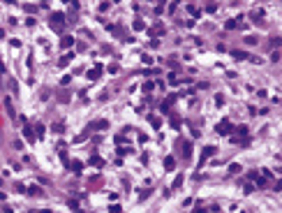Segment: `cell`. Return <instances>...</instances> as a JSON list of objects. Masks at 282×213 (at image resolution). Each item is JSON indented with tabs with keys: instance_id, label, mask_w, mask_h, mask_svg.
<instances>
[{
	"instance_id": "cb8c5ba5",
	"label": "cell",
	"mask_w": 282,
	"mask_h": 213,
	"mask_svg": "<svg viewBox=\"0 0 282 213\" xmlns=\"http://www.w3.org/2000/svg\"><path fill=\"white\" fill-rule=\"evenodd\" d=\"M215 9H217V5H215V2H211V5L206 7V12H215Z\"/></svg>"
},
{
	"instance_id": "4fadbf2b",
	"label": "cell",
	"mask_w": 282,
	"mask_h": 213,
	"mask_svg": "<svg viewBox=\"0 0 282 213\" xmlns=\"http://www.w3.org/2000/svg\"><path fill=\"white\" fill-rule=\"evenodd\" d=\"M238 171H240V165H236V162L229 165V174H238Z\"/></svg>"
},
{
	"instance_id": "9c48e42d",
	"label": "cell",
	"mask_w": 282,
	"mask_h": 213,
	"mask_svg": "<svg viewBox=\"0 0 282 213\" xmlns=\"http://www.w3.org/2000/svg\"><path fill=\"white\" fill-rule=\"evenodd\" d=\"M174 167H176V160H174V158H164V169H167V171H171Z\"/></svg>"
},
{
	"instance_id": "8992f818",
	"label": "cell",
	"mask_w": 282,
	"mask_h": 213,
	"mask_svg": "<svg viewBox=\"0 0 282 213\" xmlns=\"http://www.w3.org/2000/svg\"><path fill=\"white\" fill-rule=\"evenodd\" d=\"M215 151H217L215 146H206V148H203V155H201V162H206V158H211Z\"/></svg>"
},
{
	"instance_id": "603a6c76",
	"label": "cell",
	"mask_w": 282,
	"mask_h": 213,
	"mask_svg": "<svg viewBox=\"0 0 282 213\" xmlns=\"http://www.w3.org/2000/svg\"><path fill=\"white\" fill-rule=\"evenodd\" d=\"M271 60H273V63H278V60H280V53H278V51H275V53H271Z\"/></svg>"
},
{
	"instance_id": "52a82bcc",
	"label": "cell",
	"mask_w": 282,
	"mask_h": 213,
	"mask_svg": "<svg viewBox=\"0 0 282 213\" xmlns=\"http://www.w3.org/2000/svg\"><path fill=\"white\" fill-rule=\"evenodd\" d=\"M72 44H74V37H72V35H65V37H62V42H60L62 49H70Z\"/></svg>"
},
{
	"instance_id": "30bf717a",
	"label": "cell",
	"mask_w": 282,
	"mask_h": 213,
	"mask_svg": "<svg viewBox=\"0 0 282 213\" xmlns=\"http://www.w3.org/2000/svg\"><path fill=\"white\" fill-rule=\"evenodd\" d=\"M90 165H95V167H104V160L97 158V155H93V158H90Z\"/></svg>"
},
{
	"instance_id": "44dd1931",
	"label": "cell",
	"mask_w": 282,
	"mask_h": 213,
	"mask_svg": "<svg viewBox=\"0 0 282 213\" xmlns=\"http://www.w3.org/2000/svg\"><path fill=\"white\" fill-rule=\"evenodd\" d=\"M245 42H247V44H257V37H255V35H250V37L245 39Z\"/></svg>"
},
{
	"instance_id": "d4e9b609",
	"label": "cell",
	"mask_w": 282,
	"mask_h": 213,
	"mask_svg": "<svg viewBox=\"0 0 282 213\" xmlns=\"http://www.w3.org/2000/svg\"><path fill=\"white\" fill-rule=\"evenodd\" d=\"M111 213H123V211H120V206H111Z\"/></svg>"
},
{
	"instance_id": "9a60e30c",
	"label": "cell",
	"mask_w": 282,
	"mask_h": 213,
	"mask_svg": "<svg viewBox=\"0 0 282 213\" xmlns=\"http://www.w3.org/2000/svg\"><path fill=\"white\" fill-rule=\"evenodd\" d=\"M5 106H7V111H9V116H12V118H14V109H12V102H9V98L5 100Z\"/></svg>"
},
{
	"instance_id": "5b68a950",
	"label": "cell",
	"mask_w": 282,
	"mask_h": 213,
	"mask_svg": "<svg viewBox=\"0 0 282 213\" xmlns=\"http://www.w3.org/2000/svg\"><path fill=\"white\" fill-rule=\"evenodd\" d=\"M229 53H231V58H236V60H247V53H245V51L234 49V51H229Z\"/></svg>"
},
{
	"instance_id": "484cf974",
	"label": "cell",
	"mask_w": 282,
	"mask_h": 213,
	"mask_svg": "<svg viewBox=\"0 0 282 213\" xmlns=\"http://www.w3.org/2000/svg\"><path fill=\"white\" fill-rule=\"evenodd\" d=\"M192 213H206V209H194Z\"/></svg>"
},
{
	"instance_id": "d6986e66",
	"label": "cell",
	"mask_w": 282,
	"mask_h": 213,
	"mask_svg": "<svg viewBox=\"0 0 282 213\" xmlns=\"http://www.w3.org/2000/svg\"><path fill=\"white\" fill-rule=\"evenodd\" d=\"M109 7H111V2H99V9H102V12H106Z\"/></svg>"
},
{
	"instance_id": "2e32d148",
	"label": "cell",
	"mask_w": 282,
	"mask_h": 213,
	"mask_svg": "<svg viewBox=\"0 0 282 213\" xmlns=\"http://www.w3.org/2000/svg\"><path fill=\"white\" fill-rule=\"evenodd\" d=\"M180 183H183V174H178L176 181H174V188H180Z\"/></svg>"
},
{
	"instance_id": "e0dca14e",
	"label": "cell",
	"mask_w": 282,
	"mask_h": 213,
	"mask_svg": "<svg viewBox=\"0 0 282 213\" xmlns=\"http://www.w3.org/2000/svg\"><path fill=\"white\" fill-rule=\"evenodd\" d=\"M236 21H238V19H234V21H227V23H224V28H227V30H229V28H236Z\"/></svg>"
},
{
	"instance_id": "ac0fdd59",
	"label": "cell",
	"mask_w": 282,
	"mask_h": 213,
	"mask_svg": "<svg viewBox=\"0 0 282 213\" xmlns=\"http://www.w3.org/2000/svg\"><path fill=\"white\" fill-rule=\"evenodd\" d=\"M51 130H53V132H62V130H65V127H62L60 123H56V125H53V127H51Z\"/></svg>"
},
{
	"instance_id": "277c9868",
	"label": "cell",
	"mask_w": 282,
	"mask_h": 213,
	"mask_svg": "<svg viewBox=\"0 0 282 213\" xmlns=\"http://www.w3.org/2000/svg\"><path fill=\"white\" fill-rule=\"evenodd\" d=\"M70 169L74 171V174H81V171H83V162H79V160H74V162H70Z\"/></svg>"
},
{
	"instance_id": "8fae6325",
	"label": "cell",
	"mask_w": 282,
	"mask_h": 213,
	"mask_svg": "<svg viewBox=\"0 0 282 213\" xmlns=\"http://www.w3.org/2000/svg\"><path fill=\"white\" fill-rule=\"evenodd\" d=\"M132 28H134V30H143V28H146V23H143V21H141V19H134V23H132Z\"/></svg>"
},
{
	"instance_id": "7a4b0ae2",
	"label": "cell",
	"mask_w": 282,
	"mask_h": 213,
	"mask_svg": "<svg viewBox=\"0 0 282 213\" xmlns=\"http://www.w3.org/2000/svg\"><path fill=\"white\" fill-rule=\"evenodd\" d=\"M86 77H88V79H93V81L99 79V77H102V67H99V65H97V67H93V70H90Z\"/></svg>"
},
{
	"instance_id": "ba28073f",
	"label": "cell",
	"mask_w": 282,
	"mask_h": 213,
	"mask_svg": "<svg viewBox=\"0 0 282 213\" xmlns=\"http://www.w3.org/2000/svg\"><path fill=\"white\" fill-rule=\"evenodd\" d=\"M23 137H26L28 142H35V132H33V127H28V125H26V127H23Z\"/></svg>"
},
{
	"instance_id": "7c38bea8",
	"label": "cell",
	"mask_w": 282,
	"mask_h": 213,
	"mask_svg": "<svg viewBox=\"0 0 282 213\" xmlns=\"http://www.w3.org/2000/svg\"><path fill=\"white\" fill-rule=\"evenodd\" d=\"M70 60H72V53H65V56L60 58V67H62V65H67Z\"/></svg>"
},
{
	"instance_id": "7402d4cb",
	"label": "cell",
	"mask_w": 282,
	"mask_h": 213,
	"mask_svg": "<svg viewBox=\"0 0 282 213\" xmlns=\"http://www.w3.org/2000/svg\"><path fill=\"white\" fill-rule=\"evenodd\" d=\"M236 132H238V134H245V132H247V127H245V125H238Z\"/></svg>"
},
{
	"instance_id": "5bb4252c",
	"label": "cell",
	"mask_w": 282,
	"mask_h": 213,
	"mask_svg": "<svg viewBox=\"0 0 282 213\" xmlns=\"http://www.w3.org/2000/svg\"><path fill=\"white\" fill-rule=\"evenodd\" d=\"M153 88H155V83H153V81H146V83H143V90H146V93H150Z\"/></svg>"
},
{
	"instance_id": "4316f807",
	"label": "cell",
	"mask_w": 282,
	"mask_h": 213,
	"mask_svg": "<svg viewBox=\"0 0 282 213\" xmlns=\"http://www.w3.org/2000/svg\"><path fill=\"white\" fill-rule=\"evenodd\" d=\"M2 211H5V213H14V211H12V209H9V206H5V209H2Z\"/></svg>"
},
{
	"instance_id": "ffe728a7",
	"label": "cell",
	"mask_w": 282,
	"mask_h": 213,
	"mask_svg": "<svg viewBox=\"0 0 282 213\" xmlns=\"http://www.w3.org/2000/svg\"><path fill=\"white\" fill-rule=\"evenodd\" d=\"M44 132H46L44 125H37V134H39V137H44Z\"/></svg>"
},
{
	"instance_id": "3957f363",
	"label": "cell",
	"mask_w": 282,
	"mask_h": 213,
	"mask_svg": "<svg viewBox=\"0 0 282 213\" xmlns=\"http://www.w3.org/2000/svg\"><path fill=\"white\" fill-rule=\"evenodd\" d=\"M51 21H53V26H60V23H65V14L56 12V14H51Z\"/></svg>"
},
{
	"instance_id": "6da1fadb",
	"label": "cell",
	"mask_w": 282,
	"mask_h": 213,
	"mask_svg": "<svg viewBox=\"0 0 282 213\" xmlns=\"http://www.w3.org/2000/svg\"><path fill=\"white\" fill-rule=\"evenodd\" d=\"M215 130H217V134H229L231 130H234V127H231V123H229V121H227V118H224V121H222V123L217 125Z\"/></svg>"
}]
</instances>
